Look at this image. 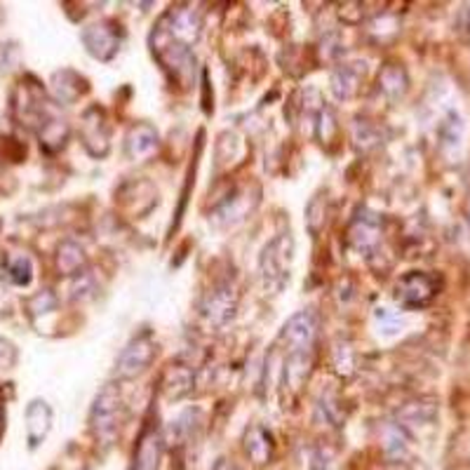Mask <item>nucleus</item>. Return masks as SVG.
Returning a JSON list of instances; mask_svg holds the SVG:
<instances>
[{"label": "nucleus", "instance_id": "obj_1", "mask_svg": "<svg viewBox=\"0 0 470 470\" xmlns=\"http://www.w3.org/2000/svg\"><path fill=\"white\" fill-rule=\"evenodd\" d=\"M292 252H295V243L287 233H282L278 238L270 240L261 252V280L263 289L269 295H278L285 285L289 282V269H292Z\"/></svg>", "mask_w": 470, "mask_h": 470}, {"label": "nucleus", "instance_id": "obj_2", "mask_svg": "<svg viewBox=\"0 0 470 470\" xmlns=\"http://www.w3.org/2000/svg\"><path fill=\"white\" fill-rule=\"evenodd\" d=\"M120 390L115 386H107L101 389V393L97 395L92 407V416H90V423H92V431L97 435V440H101L104 445H111L115 435H118L120 426Z\"/></svg>", "mask_w": 470, "mask_h": 470}, {"label": "nucleus", "instance_id": "obj_3", "mask_svg": "<svg viewBox=\"0 0 470 470\" xmlns=\"http://www.w3.org/2000/svg\"><path fill=\"white\" fill-rule=\"evenodd\" d=\"M156 353V341L150 338V334H139V337L132 338L130 344L123 348V353L115 360V376L118 379H134V376L149 370Z\"/></svg>", "mask_w": 470, "mask_h": 470}, {"label": "nucleus", "instance_id": "obj_4", "mask_svg": "<svg viewBox=\"0 0 470 470\" xmlns=\"http://www.w3.org/2000/svg\"><path fill=\"white\" fill-rule=\"evenodd\" d=\"M318 337V320L311 311H301L285 322L280 341L287 346V355H311Z\"/></svg>", "mask_w": 470, "mask_h": 470}, {"label": "nucleus", "instance_id": "obj_5", "mask_svg": "<svg viewBox=\"0 0 470 470\" xmlns=\"http://www.w3.org/2000/svg\"><path fill=\"white\" fill-rule=\"evenodd\" d=\"M440 292V280L431 273L412 270L407 276H402L397 282V301L407 308H423L428 306Z\"/></svg>", "mask_w": 470, "mask_h": 470}, {"label": "nucleus", "instance_id": "obj_6", "mask_svg": "<svg viewBox=\"0 0 470 470\" xmlns=\"http://www.w3.org/2000/svg\"><path fill=\"white\" fill-rule=\"evenodd\" d=\"M81 141L88 149L90 156L104 158L111 149V134H108L107 115L99 107H90L82 113L81 123Z\"/></svg>", "mask_w": 470, "mask_h": 470}, {"label": "nucleus", "instance_id": "obj_7", "mask_svg": "<svg viewBox=\"0 0 470 470\" xmlns=\"http://www.w3.org/2000/svg\"><path fill=\"white\" fill-rule=\"evenodd\" d=\"M82 43L99 62H111L120 50V31L113 21H97L82 31Z\"/></svg>", "mask_w": 470, "mask_h": 470}, {"label": "nucleus", "instance_id": "obj_8", "mask_svg": "<svg viewBox=\"0 0 470 470\" xmlns=\"http://www.w3.org/2000/svg\"><path fill=\"white\" fill-rule=\"evenodd\" d=\"M160 29H163L167 36H172L175 40H179V43L184 45H191L201 38V17H198V13H193L191 7H172L167 14L163 17V21H160Z\"/></svg>", "mask_w": 470, "mask_h": 470}, {"label": "nucleus", "instance_id": "obj_9", "mask_svg": "<svg viewBox=\"0 0 470 470\" xmlns=\"http://www.w3.org/2000/svg\"><path fill=\"white\" fill-rule=\"evenodd\" d=\"M158 150V132L156 127L146 125V123H139V125L132 127L125 137V156L134 163H141V160H149L153 153Z\"/></svg>", "mask_w": 470, "mask_h": 470}, {"label": "nucleus", "instance_id": "obj_10", "mask_svg": "<svg viewBox=\"0 0 470 470\" xmlns=\"http://www.w3.org/2000/svg\"><path fill=\"white\" fill-rule=\"evenodd\" d=\"M160 458H163V435L156 428H149L139 438L132 470H158L160 468Z\"/></svg>", "mask_w": 470, "mask_h": 470}, {"label": "nucleus", "instance_id": "obj_11", "mask_svg": "<svg viewBox=\"0 0 470 470\" xmlns=\"http://www.w3.org/2000/svg\"><path fill=\"white\" fill-rule=\"evenodd\" d=\"M202 311H205V318L209 322H214L217 327H224L235 313V295H233V289L228 285H221L214 292H209Z\"/></svg>", "mask_w": 470, "mask_h": 470}, {"label": "nucleus", "instance_id": "obj_12", "mask_svg": "<svg viewBox=\"0 0 470 470\" xmlns=\"http://www.w3.org/2000/svg\"><path fill=\"white\" fill-rule=\"evenodd\" d=\"M52 428V409L45 400H33L26 407V435H29V445L38 447L47 438Z\"/></svg>", "mask_w": 470, "mask_h": 470}, {"label": "nucleus", "instance_id": "obj_13", "mask_svg": "<svg viewBox=\"0 0 470 470\" xmlns=\"http://www.w3.org/2000/svg\"><path fill=\"white\" fill-rule=\"evenodd\" d=\"M273 435H270L266 428L261 426H252L244 435V454L250 457V461L254 466H266L270 464V458H273Z\"/></svg>", "mask_w": 470, "mask_h": 470}, {"label": "nucleus", "instance_id": "obj_14", "mask_svg": "<svg viewBox=\"0 0 470 470\" xmlns=\"http://www.w3.org/2000/svg\"><path fill=\"white\" fill-rule=\"evenodd\" d=\"M85 90H88V82L75 71L64 69L52 75V92H55V99L62 104H73L85 94Z\"/></svg>", "mask_w": 470, "mask_h": 470}, {"label": "nucleus", "instance_id": "obj_15", "mask_svg": "<svg viewBox=\"0 0 470 470\" xmlns=\"http://www.w3.org/2000/svg\"><path fill=\"white\" fill-rule=\"evenodd\" d=\"M381 233H379V221L374 217H357L351 226V243L355 244L360 252H370L374 250L376 244L381 243L379 238Z\"/></svg>", "mask_w": 470, "mask_h": 470}, {"label": "nucleus", "instance_id": "obj_16", "mask_svg": "<svg viewBox=\"0 0 470 470\" xmlns=\"http://www.w3.org/2000/svg\"><path fill=\"white\" fill-rule=\"evenodd\" d=\"M85 263H88V259H85V252L81 250V244L71 243V240L59 244V250H56V270L62 276H81Z\"/></svg>", "mask_w": 470, "mask_h": 470}, {"label": "nucleus", "instance_id": "obj_17", "mask_svg": "<svg viewBox=\"0 0 470 470\" xmlns=\"http://www.w3.org/2000/svg\"><path fill=\"white\" fill-rule=\"evenodd\" d=\"M38 139H40L43 149L50 150V153L62 150L64 146H66V139H69V123H66L62 115H56L55 113V115L38 130Z\"/></svg>", "mask_w": 470, "mask_h": 470}, {"label": "nucleus", "instance_id": "obj_18", "mask_svg": "<svg viewBox=\"0 0 470 470\" xmlns=\"http://www.w3.org/2000/svg\"><path fill=\"white\" fill-rule=\"evenodd\" d=\"M3 276L7 280L13 282V285H19V287H24L29 285L33 278V266L31 259L24 257V254H14V257H5V266H3Z\"/></svg>", "mask_w": 470, "mask_h": 470}, {"label": "nucleus", "instance_id": "obj_19", "mask_svg": "<svg viewBox=\"0 0 470 470\" xmlns=\"http://www.w3.org/2000/svg\"><path fill=\"white\" fill-rule=\"evenodd\" d=\"M191 374L188 370H182V367H172V370L167 372V376H165V393H167V397H182V395H186L188 390H191V379H186V381H182V376Z\"/></svg>", "mask_w": 470, "mask_h": 470}, {"label": "nucleus", "instance_id": "obj_20", "mask_svg": "<svg viewBox=\"0 0 470 470\" xmlns=\"http://www.w3.org/2000/svg\"><path fill=\"white\" fill-rule=\"evenodd\" d=\"M357 75L351 73V69H341L337 75L332 78L334 92H337L338 99H351L353 94L357 90Z\"/></svg>", "mask_w": 470, "mask_h": 470}, {"label": "nucleus", "instance_id": "obj_21", "mask_svg": "<svg viewBox=\"0 0 470 470\" xmlns=\"http://www.w3.org/2000/svg\"><path fill=\"white\" fill-rule=\"evenodd\" d=\"M29 308H31V315L50 313V311H55L56 308L55 295H52L50 289H45V292H40V295H36L31 301H29Z\"/></svg>", "mask_w": 470, "mask_h": 470}, {"label": "nucleus", "instance_id": "obj_22", "mask_svg": "<svg viewBox=\"0 0 470 470\" xmlns=\"http://www.w3.org/2000/svg\"><path fill=\"white\" fill-rule=\"evenodd\" d=\"M17 363V348L7 338H0V370H10Z\"/></svg>", "mask_w": 470, "mask_h": 470}, {"label": "nucleus", "instance_id": "obj_23", "mask_svg": "<svg viewBox=\"0 0 470 470\" xmlns=\"http://www.w3.org/2000/svg\"><path fill=\"white\" fill-rule=\"evenodd\" d=\"M468 219H470V201H468Z\"/></svg>", "mask_w": 470, "mask_h": 470}, {"label": "nucleus", "instance_id": "obj_24", "mask_svg": "<svg viewBox=\"0 0 470 470\" xmlns=\"http://www.w3.org/2000/svg\"><path fill=\"white\" fill-rule=\"evenodd\" d=\"M0 428H3V416H0Z\"/></svg>", "mask_w": 470, "mask_h": 470}]
</instances>
